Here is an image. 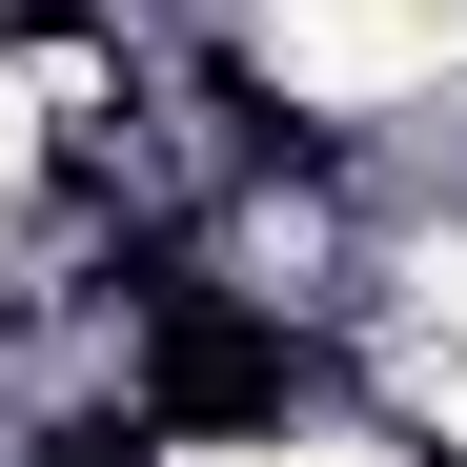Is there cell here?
I'll return each mask as SVG.
<instances>
[{
	"label": "cell",
	"mask_w": 467,
	"mask_h": 467,
	"mask_svg": "<svg viewBox=\"0 0 467 467\" xmlns=\"http://www.w3.org/2000/svg\"><path fill=\"white\" fill-rule=\"evenodd\" d=\"M61 467H163V427H142V407L122 427H61Z\"/></svg>",
	"instance_id": "7a4b0ae2"
},
{
	"label": "cell",
	"mask_w": 467,
	"mask_h": 467,
	"mask_svg": "<svg viewBox=\"0 0 467 467\" xmlns=\"http://www.w3.org/2000/svg\"><path fill=\"white\" fill-rule=\"evenodd\" d=\"M142 326H163V366H142V427H285L305 407V346L285 326H244V305H203L183 265H142Z\"/></svg>",
	"instance_id": "6da1fadb"
}]
</instances>
